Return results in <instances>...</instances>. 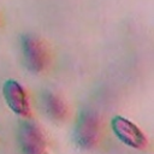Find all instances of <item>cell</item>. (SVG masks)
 I'll use <instances>...</instances> for the list:
<instances>
[{"instance_id": "6da1fadb", "label": "cell", "mask_w": 154, "mask_h": 154, "mask_svg": "<svg viewBox=\"0 0 154 154\" xmlns=\"http://www.w3.org/2000/svg\"><path fill=\"white\" fill-rule=\"evenodd\" d=\"M73 137L77 146L84 149L96 144L99 138V118L91 108L81 109L76 120Z\"/></svg>"}, {"instance_id": "7a4b0ae2", "label": "cell", "mask_w": 154, "mask_h": 154, "mask_svg": "<svg viewBox=\"0 0 154 154\" xmlns=\"http://www.w3.org/2000/svg\"><path fill=\"white\" fill-rule=\"evenodd\" d=\"M23 59L30 72H41L48 61V55L43 42L32 34H24L20 37Z\"/></svg>"}, {"instance_id": "3957f363", "label": "cell", "mask_w": 154, "mask_h": 154, "mask_svg": "<svg viewBox=\"0 0 154 154\" xmlns=\"http://www.w3.org/2000/svg\"><path fill=\"white\" fill-rule=\"evenodd\" d=\"M111 128L116 137L128 147L141 149L146 147L147 138L140 128L122 116H114L111 120Z\"/></svg>"}, {"instance_id": "277c9868", "label": "cell", "mask_w": 154, "mask_h": 154, "mask_svg": "<svg viewBox=\"0 0 154 154\" xmlns=\"http://www.w3.org/2000/svg\"><path fill=\"white\" fill-rule=\"evenodd\" d=\"M18 143L23 154H42L46 147V141L40 128L30 120L20 122Z\"/></svg>"}, {"instance_id": "5b68a950", "label": "cell", "mask_w": 154, "mask_h": 154, "mask_svg": "<svg viewBox=\"0 0 154 154\" xmlns=\"http://www.w3.org/2000/svg\"><path fill=\"white\" fill-rule=\"evenodd\" d=\"M2 95L12 112L22 117L29 116V100L24 88L19 82L16 79H6L2 84Z\"/></svg>"}, {"instance_id": "8992f818", "label": "cell", "mask_w": 154, "mask_h": 154, "mask_svg": "<svg viewBox=\"0 0 154 154\" xmlns=\"http://www.w3.org/2000/svg\"><path fill=\"white\" fill-rule=\"evenodd\" d=\"M41 105H42L45 113L51 119H53L55 122H60V120L65 119L66 113H67L66 105L54 93H52L49 90L43 91L41 95Z\"/></svg>"}]
</instances>
